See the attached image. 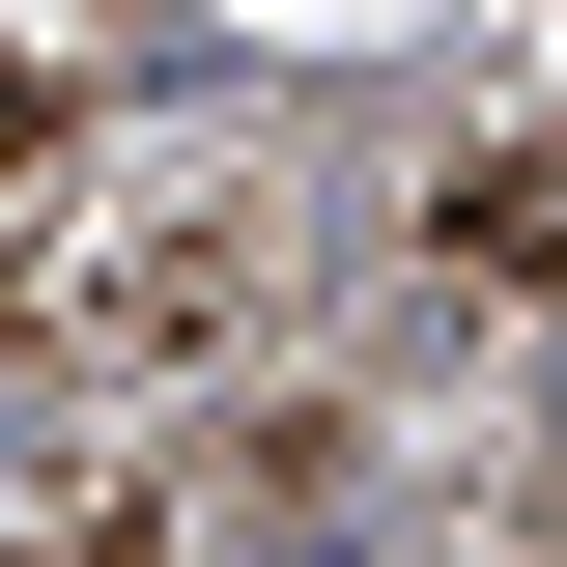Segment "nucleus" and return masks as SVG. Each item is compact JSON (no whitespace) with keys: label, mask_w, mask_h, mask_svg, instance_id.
Instances as JSON below:
<instances>
[{"label":"nucleus","mask_w":567,"mask_h":567,"mask_svg":"<svg viewBox=\"0 0 567 567\" xmlns=\"http://www.w3.org/2000/svg\"><path fill=\"white\" fill-rule=\"evenodd\" d=\"M425 284H567V114H539V142H483V171L425 199Z\"/></svg>","instance_id":"obj_1"}]
</instances>
